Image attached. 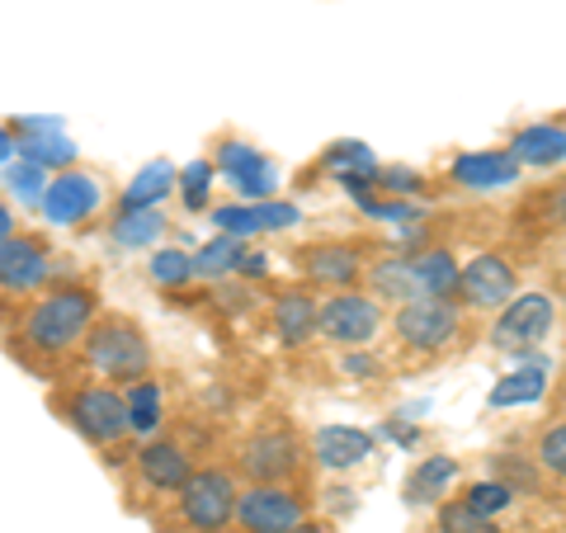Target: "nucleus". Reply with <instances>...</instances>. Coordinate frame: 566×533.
<instances>
[{
  "label": "nucleus",
  "mask_w": 566,
  "mask_h": 533,
  "mask_svg": "<svg viewBox=\"0 0 566 533\" xmlns=\"http://www.w3.org/2000/svg\"><path fill=\"white\" fill-rule=\"evenodd\" d=\"M10 359H20L39 378H62L66 364H76L85 335L99 322V289L81 279L52 283L48 293L29 297L24 307H10Z\"/></svg>",
  "instance_id": "obj_1"
},
{
  "label": "nucleus",
  "mask_w": 566,
  "mask_h": 533,
  "mask_svg": "<svg viewBox=\"0 0 566 533\" xmlns=\"http://www.w3.org/2000/svg\"><path fill=\"white\" fill-rule=\"evenodd\" d=\"M48 406L66 420L91 449L104 453V463L118 468L137 458V430H133V411H128V393H118L109 383H91V378H62L57 393H48Z\"/></svg>",
  "instance_id": "obj_2"
},
{
  "label": "nucleus",
  "mask_w": 566,
  "mask_h": 533,
  "mask_svg": "<svg viewBox=\"0 0 566 533\" xmlns=\"http://www.w3.org/2000/svg\"><path fill=\"white\" fill-rule=\"evenodd\" d=\"M71 373L91 383H109V387L114 383L133 387L142 378H151V341L142 331V322L128 312H99V322L85 335Z\"/></svg>",
  "instance_id": "obj_3"
},
{
  "label": "nucleus",
  "mask_w": 566,
  "mask_h": 533,
  "mask_svg": "<svg viewBox=\"0 0 566 533\" xmlns=\"http://www.w3.org/2000/svg\"><path fill=\"white\" fill-rule=\"evenodd\" d=\"M312 458L307 439L297 435V425L289 416H264L260 425H251L237 449H232V472L245 487H274V482H297V472Z\"/></svg>",
  "instance_id": "obj_4"
},
{
  "label": "nucleus",
  "mask_w": 566,
  "mask_h": 533,
  "mask_svg": "<svg viewBox=\"0 0 566 533\" xmlns=\"http://www.w3.org/2000/svg\"><path fill=\"white\" fill-rule=\"evenodd\" d=\"M175 501V529L185 533H227L237 524V501H241V477L232 468L208 463L185 482Z\"/></svg>",
  "instance_id": "obj_5"
},
{
  "label": "nucleus",
  "mask_w": 566,
  "mask_h": 533,
  "mask_svg": "<svg viewBox=\"0 0 566 533\" xmlns=\"http://www.w3.org/2000/svg\"><path fill=\"white\" fill-rule=\"evenodd\" d=\"M463 302L453 297H416L397 307L392 316V341L401 354H416V359H439L458 345L463 335Z\"/></svg>",
  "instance_id": "obj_6"
},
{
  "label": "nucleus",
  "mask_w": 566,
  "mask_h": 533,
  "mask_svg": "<svg viewBox=\"0 0 566 533\" xmlns=\"http://www.w3.org/2000/svg\"><path fill=\"white\" fill-rule=\"evenodd\" d=\"M109 208V180L91 166H66L48 180L39 212L52 227H91Z\"/></svg>",
  "instance_id": "obj_7"
},
{
  "label": "nucleus",
  "mask_w": 566,
  "mask_h": 533,
  "mask_svg": "<svg viewBox=\"0 0 566 533\" xmlns=\"http://www.w3.org/2000/svg\"><path fill=\"white\" fill-rule=\"evenodd\" d=\"M557 312L562 307L553 293H520L505 312L491 316L486 341L495 354H510V359H515V354H534L538 345H547V335H553Z\"/></svg>",
  "instance_id": "obj_8"
},
{
  "label": "nucleus",
  "mask_w": 566,
  "mask_h": 533,
  "mask_svg": "<svg viewBox=\"0 0 566 533\" xmlns=\"http://www.w3.org/2000/svg\"><path fill=\"white\" fill-rule=\"evenodd\" d=\"M387 302L368 289H345L322 297V341L335 349H368L382 335Z\"/></svg>",
  "instance_id": "obj_9"
},
{
  "label": "nucleus",
  "mask_w": 566,
  "mask_h": 533,
  "mask_svg": "<svg viewBox=\"0 0 566 533\" xmlns=\"http://www.w3.org/2000/svg\"><path fill=\"white\" fill-rule=\"evenodd\" d=\"M57 283V260H52V245L43 237H14V241H0V289H6V312L14 302L39 297Z\"/></svg>",
  "instance_id": "obj_10"
},
{
  "label": "nucleus",
  "mask_w": 566,
  "mask_h": 533,
  "mask_svg": "<svg viewBox=\"0 0 566 533\" xmlns=\"http://www.w3.org/2000/svg\"><path fill=\"white\" fill-rule=\"evenodd\" d=\"M208 156H212V166H218L222 180L241 194V203H264V199H274L279 170H274L270 156L255 147V142H245V137H237V133H222V137H212Z\"/></svg>",
  "instance_id": "obj_11"
},
{
  "label": "nucleus",
  "mask_w": 566,
  "mask_h": 533,
  "mask_svg": "<svg viewBox=\"0 0 566 533\" xmlns=\"http://www.w3.org/2000/svg\"><path fill=\"white\" fill-rule=\"evenodd\" d=\"M520 264L505 251H482L463 264V279H458V302L476 316H495L505 312L520 293Z\"/></svg>",
  "instance_id": "obj_12"
},
{
  "label": "nucleus",
  "mask_w": 566,
  "mask_h": 533,
  "mask_svg": "<svg viewBox=\"0 0 566 533\" xmlns=\"http://www.w3.org/2000/svg\"><path fill=\"white\" fill-rule=\"evenodd\" d=\"M293 264L307 283H322L326 293L359 289V283H368V270H374L359 241H307L293 251Z\"/></svg>",
  "instance_id": "obj_13"
},
{
  "label": "nucleus",
  "mask_w": 566,
  "mask_h": 533,
  "mask_svg": "<svg viewBox=\"0 0 566 533\" xmlns=\"http://www.w3.org/2000/svg\"><path fill=\"white\" fill-rule=\"evenodd\" d=\"M303 520H307V495L293 482L241 487V501H237V529L241 533H289Z\"/></svg>",
  "instance_id": "obj_14"
},
{
  "label": "nucleus",
  "mask_w": 566,
  "mask_h": 533,
  "mask_svg": "<svg viewBox=\"0 0 566 533\" xmlns=\"http://www.w3.org/2000/svg\"><path fill=\"white\" fill-rule=\"evenodd\" d=\"M133 472H137V487H142V491H151V495H180L185 482H189V477L199 472V468H193V453H189L185 439L156 435V439H147V443L137 449Z\"/></svg>",
  "instance_id": "obj_15"
},
{
  "label": "nucleus",
  "mask_w": 566,
  "mask_h": 533,
  "mask_svg": "<svg viewBox=\"0 0 566 533\" xmlns=\"http://www.w3.org/2000/svg\"><path fill=\"white\" fill-rule=\"evenodd\" d=\"M444 180L463 194H486V189H505L520 180V156L510 147H486V151H458Z\"/></svg>",
  "instance_id": "obj_16"
},
{
  "label": "nucleus",
  "mask_w": 566,
  "mask_h": 533,
  "mask_svg": "<svg viewBox=\"0 0 566 533\" xmlns=\"http://www.w3.org/2000/svg\"><path fill=\"white\" fill-rule=\"evenodd\" d=\"M270 326H274L283 349H307L316 335H322V297H312L307 289H283V293H274Z\"/></svg>",
  "instance_id": "obj_17"
},
{
  "label": "nucleus",
  "mask_w": 566,
  "mask_h": 533,
  "mask_svg": "<svg viewBox=\"0 0 566 533\" xmlns=\"http://www.w3.org/2000/svg\"><path fill=\"white\" fill-rule=\"evenodd\" d=\"M307 449L322 472H354L374 458V435L359 430V425H322V430L307 435Z\"/></svg>",
  "instance_id": "obj_18"
},
{
  "label": "nucleus",
  "mask_w": 566,
  "mask_h": 533,
  "mask_svg": "<svg viewBox=\"0 0 566 533\" xmlns=\"http://www.w3.org/2000/svg\"><path fill=\"white\" fill-rule=\"evenodd\" d=\"M297 203L289 199H264V203H232V208H212V222H218L222 237H264V232H283V227H297Z\"/></svg>",
  "instance_id": "obj_19"
},
{
  "label": "nucleus",
  "mask_w": 566,
  "mask_h": 533,
  "mask_svg": "<svg viewBox=\"0 0 566 533\" xmlns=\"http://www.w3.org/2000/svg\"><path fill=\"white\" fill-rule=\"evenodd\" d=\"M505 147L520 156V166L553 170V166H562V161H566V123H557V118L524 123V128L510 133Z\"/></svg>",
  "instance_id": "obj_20"
},
{
  "label": "nucleus",
  "mask_w": 566,
  "mask_h": 533,
  "mask_svg": "<svg viewBox=\"0 0 566 533\" xmlns=\"http://www.w3.org/2000/svg\"><path fill=\"white\" fill-rule=\"evenodd\" d=\"M406 260H411V274L420 283V297H453L458 302V279H463V264L453 260L449 245L406 251Z\"/></svg>",
  "instance_id": "obj_21"
},
{
  "label": "nucleus",
  "mask_w": 566,
  "mask_h": 533,
  "mask_svg": "<svg viewBox=\"0 0 566 533\" xmlns=\"http://www.w3.org/2000/svg\"><path fill=\"white\" fill-rule=\"evenodd\" d=\"M453 477H458V458H449V453L420 458V463L406 472V482H401L406 505H439V501H449L444 491L453 487Z\"/></svg>",
  "instance_id": "obj_22"
},
{
  "label": "nucleus",
  "mask_w": 566,
  "mask_h": 533,
  "mask_svg": "<svg viewBox=\"0 0 566 533\" xmlns=\"http://www.w3.org/2000/svg\"><path fill=\"white\" fill-rule=\"evenodd\" d=\"M109 241L123 245V251H147V245L161 241V232H170L166 227V212L161 208H114V218H109Z\"/></svg>",
  "instance_id": "obj_23"
},
{
  "label": "nucleus",
  "mask_w": 566,
  "mask_h": 533,
  "mask_svg": "<svg viewBox=\"0 0 566 533\" xmlns=\"http://www.w3.org/2000/svg\"><path fill=\"white\" fill-rule=\"evenodd\" d=\"M175 189H180V166H170L166 156H156V161H147L133 175V185L118 199V208H128V212L133 208H161Z\"/></svg>",
  "instance_id": "obj_24"
},
{
  "label": "nucleus",
  "mask_w": 566,
  "mask_h": 533,
  "mask_svg": "<svg viewBox=\"0 0 566 533\" xmlns=\"http://www.w3.org/2000/svg\"><path fill=\"white\" fill-rule=\"evenodd\" d=\"M245 260H251V241H241V237H212L208 245L193 251V274L208 279V283H218V279L241 274Z\"/></svg>",
  "instance_id": "obj_25"
},
{
  "label": "nucleus",
  "mask_w": 566,
  "mask_h": 533,
  "mask_svg": "<svg viewBox=\"0 0 566 533\" xmlns=\"http://www.w3.org/2000/svg\"><path fill=\"white\" fill-rule=\"evenodd\" d=\"M128 411H133V430H137L142 443L161 435V425H166V393H161V378H156V373L128 387Z\"/></svg>",
  "instance_id": "obj_26"
},
{
  "label": "nucleus",
  "mask_w": 566,
  "mask_h": 533,
  "mask_svg": "<svg viewBox=\"0 0 566 533\" xmlns=\"http://www.w3.org/2000/svg\"><path fill=\"white\" fill-rule=\"evenodd\" d=\"M382 166L374 161V151L364 142H331V147L316 156L307 175H335V180H349V175H378Z\"/></svg>",
  "instance_id": "obj_27"
},
{
  "label": "nucleus",
  "mask_w": 566,
  "mask_h": 533,
  "mask_svg": "<svg viewBox=\"0 0 566 533\" xmlns=\"http://www.w3.org/2000/svg\"><path fill=\"white\" fill-rule=\"evenodd\" d=\"M212 185H218V166H212V156H199V161L180 166V189H175V199L189 218H199V212L212 208Z\"/></svg>",
  "instance_id": "obj_28"
},
{
  "label": "nucleus",
  "mask_w": 566,
  "mask_h": 533,
  "mask_svg": "<svg viewBox=\"0 0 566 533\" xmlns=\"http://www.w3.org/2000/svg\"><path fill=\"white\" fill-rule=\"evenodd\" d=\"M543 393H547V368L543 364L515 368L491 387V411H505V406H520V401H538Z\"/></svg>",
  "instance_id": "obj_29"
},
{
  "label": "nucleus",
  "mask_w": 566,
  "mask_h": 533,
  "mask_svg": "<svg viewBox=\"0 0 566 533\" xmlns=\"http://www.w3.org/2000/svg\"><path fill=\"white\" fill-rule=\"evenodd\" d=\"M434 533H501L495 520H486L468 495H449V501L434 505Z\"/></svg>",
  "instance_id": "obj_30"
},
{
  "label": "nucleus",
  "mask_w": 566,
  "mask_h": 533,
  "mask_svg": "<svg viewBox=\"0 0 566 533\" xmlns=\"http://www.w3.org/2000/svg\"><path fill=\"white\" fill-rule=\"evenodd\" d=\"M528 458H534V463H538L547 477H553V482H562V487H566V420L538 425Z\"/></svg>",
  "instance_id": "obj_31"
},
{
  "label": "nucleus",
  "mask_w": 566,
  "mask_h": 533,
  "mask_svg": "<svg viewBox=\"0 0 566 533\" xmlns=\"http://www.w3.org/2000/svg\"><path fill=\"white\" fill-rule=\"evenodd\" d=\"M147 279L166 293H180V289H189V283H199V274H193V255H185V251H156L151 264H147Z\"/></svg>",
  "instance_id": "obj_32"
},
{
  "label": "nucleus",
  "mask_w": 566,
  "mask_h": 533,
  "mask_svg": "<svg viewBox=\"0 0 566 533\" xmlns=\"http://www.w3.org/2000/svg\"><path fill=\"white\" fill-rule=\"evenodd\" d=\"M463 495H468V501H472L476 510H482V514H486V520H495V514H505L510 505H515V501H520V495H515V491H510L505 482H495V477H486V482H472V487H468Z\"/></svg>",
  "instance_id": "obj_33"
},
{
  "label": "nucleus",
  "mask_w": 566,
  "mask_h": 533,
  "mask_svg": "<svg viewBox=\"0 0 566 533\" xmlns=\"http://www.w3.org/2000/svg\"><path fill=\"white\" fill-rule=\"evenodd\" d=\"M378 189L382 194H392V199H406V194H430V180H424L420 170H411V166H382L378 170Z\"/></svg>",
  "instance_id": "obj_34"
},
{
  "label": "nucleus",
  "mask_w": 566,
  "mask_h": 533,
  "mask_svg": "<svg viewBox=\"0 0 566 533\" xmlns=\"http://www.w3.org/2000/svg\"><path fill=\"white\" fill-rule=\"evenodd\" d=\"M538 208H543V222L566 232V185H553V189H538Z\"/></svg>",
  "instance_id": "obj_35"
},
{
  "label": "nucleus",
  "mask_w": 566,
  "mask_h": 533,
  "mask_svg": "<svg viewBox=\"0 0 566 533\" xmlns=\"http://www.w3.org/2000/svg\"><path fill=\"white\" fill-rule=\"evenodd\" d=\"M14 237H20V227H14V208L6 203L0 208V241H14Z\"/></svg>",
  "instance_id": "obj_36"
},
{
  "label": "nucleus",
  "mask_w": 566,
  "mask_h": 533,
  "mask_svg": "<svg viewBox=\"0 0 566 533\" xmlns=\"http://www.w3.org/2000/svg\"><path fill=\"white\" fill-rule=\"evenodd\" d=\"M289 533H331V524H316V520H303L297 529H289Z\"/></svg>",
  "instance_id": "obj_37"
},
{
  "label": "nucleus",
  "mask_w": 566,
  "mask_h": 533,
  "mask_svg": "<svg viewBox=\"0 0 566 533\" xmlns=\"http://www.w3.org/2000/svg\"><path fill=\"white\" fill-rule=\"evenodd\" d=\"M562 420H566V397H562Z\"/></svg>",
  "instance_id": "obj_38"
},
{
  "label": "nucleus",
  "mask_w": 566,
  "mask_h": 533,
  "mask_svg": "<svg viewBox=\"0 0 566 533\" xmlns=\"http://www.w3.org/2000/svg\"><path fill=\"white\" fill-rule=\"evenodd\" d=\"M562 312H566V302H562Z\"/></svg>",
  "instance_id": "obj_39"
},
{
  "label": "nucleus",
  "mask_w": 566,
  "mask_h": 533,
  "mask_svg": "<svg viewBox=\"0 0 566 533\" xmlns=\"http://www.w3.org/2000/svg\"><path fill=\"white\" fill-rule=\"evenodd\" d=\"M562 118H566V114H562Z\"/></svg>",
  "instance_id": "obj_40"
}]
</instances>
